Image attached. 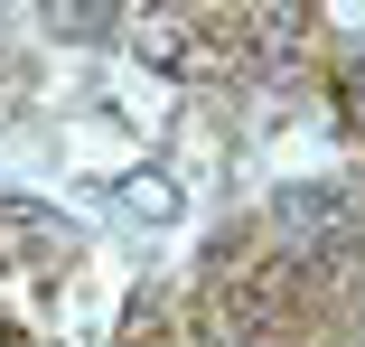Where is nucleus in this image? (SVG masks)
<instances>
[{
    "instance_id": "obj_2",
    "label": "nucleus",
    "mask_w": 365,
    "mask_h": 347,
    "mask_svg": "<svg viewBox=\"0 0 365 347\" xmlns=\"http://www.w3.org/2000/svg\"><path fill=\"white\" fill-rule=\"evenodd\" d=\"M346 131H356V141H365V56L346 66Z\"/></svg>"
},
{
    "instance_id": "obj_1",
    "label": "nucleus",
    "mask_w": 365,
    "mask_h": 347,
    "mask_svg": "<svg viewBox=\"0 0 365 347\" xmlns=\"http://www.w3.org/2000/svg\"><path fill=\"white\" fill-rule=\"evenodd\" d=\"M122 206H131V216H150V226H169V216H178V188H169L160 169H131V178H122Z\"/></svg>"
}]
</instances>
